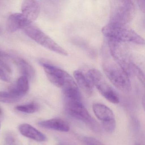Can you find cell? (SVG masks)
I'll return each mask as SVG.
<instances>
[{
    "label": "cell",
    "instance_id": "6da1fadb",
    "mask_svg": "<svg viewBox=\"0 0 145 145\" xmlns=\"http://www.w3.org/2000/svg\"><path fill=\"white\" fill-rule=\"evenodd\" d=\"M103 69L107 78L116 88L124 92H129L131 89L129 75L110 56L104 58Z\"/></svg>",
    "mask_w": 145,
    "mask_h": 145
},
{
    "label": "cell",
    "instance_id": "7a4b0ae2",
    "mask_svg": "<svg viewBox=\"0 0 145 145\" xmlns=\"http://www.w3.org/2000/svg\"><path fill=\"white\" fill-rule=\"evenodd\" d=\"M102 31L108 40L120 43L131 42L140 45L145 44L142 37L125 25L109 22L103 28Z\"/></svg>",
    "mask_w": 145,
    "mask_h": 145
},
{
    "label": "cell",
    "instance_id": "3957f363",
    "mask_svg": "<svg viewBox=\"0 0 145 145\" xmlns=\"http://www.w3.org/2000/svg\"><path fill=\"white\" fill-rule=\"evenodd\" d=\"M110 8V23L126 25L134 16L135 5L129 0L112 1Z\"/></svg>",
    "mask_w": 145,
    "mask_h": 145
},
{
    "label": "cell",
    "instance_id": "277c9868",
    "mask_svg": "<svg viewBox=\"0 0 145 145\" xmlns=\"http://www.w3.org/2000/svg\"><path fill=\"white\" fill-rule=\"evenodd\" d=\"M23 30L27 36L44 48L62 56L68 55L66 50L36 26L29 24Z\"/></svg>",
    "mask_w": 145,
    "mask_h": 145
},
{
    "label": "cell",
    "instance_id": "5b68a950",
    "mask_svg": "<svg viewBox=\"0 0 145 145\" xmlns=\"http://www.w3.org/2000/svg\"><path fill=\"white\" fill-rule=\"evenodd\" d=\"M87 74L93 85L105 99L114 104L119 103L118 94L108 84L100 71L96 69H91L88 71Z\"/></svg>",
    "mask_w": 145,
    "mask_h": 145
},
{
    "label": "cell",
    "instance_id": "8992f818",
    "mask_svg": "<svg viewBox=\"0 0 145 145\" xmlns=\"http://www.w3.org/2000/svg\"><path fill=\"white\" fill-rule=\"evenodd\" d=\"M45 73L50 82L62 89L75 82L72 77L66 71L51 63L40 61Z\"/></svg>",
    "mask_w": 145,
    "mask_h": 145
},
{
    "label": "cell",
    "instance_id": "52a82bcc",
    "mask_svg": "<svg viewBox=\"0 0 145 145\" xmlns=\"http://www.w3.org/2000/svg\"><path fill=\"white\" fill-rule=\"evenodd\" d=\"M65 108L69 115L80 120L91 123L93 121L82 102V100L65 99Z\"/></svg>",
    "mask_w": 145,
    "mask_h": 145
},
{
    "label": "cell",
    "instance_id": "ba28073f",
    "mask_svg": "<svg viewBox=\"0 0 145 145\" xmlns=\"http://www.w3.org/2000/svg\"><path fill=\"white\" fill-rule=\"evenodd\" d=\"M31 24L22 13H14L7 19V30L10 33H14Z\"/></svg>",
    "mask_w": 145,
    "mask_h": 145
},
{
    "label": "cell",
    "instance_id": "9c48e42d",
    "mask_svg": "<svg viewBox=\"0 0 145 145\" xmlns=\"http://www.w3.org/2000/svg\"><path fill=\"white\" fill-rule=\"evenodd\" d=\"M22 14L32 23L37 19L40 11L39 2L33 0H27L23 2L22 5Z\"/></svg>",
    "mask_w": 145,
    "mask_h": 145
},
{
    "label": "cell",
    "instance_id": "30bf717a",
    "mask_svg": "<svg viewBox=\"0 0 145 145\" xmlns=\"http://www.w3.org/2000/svg\"><path fill=\"white\" fill-rule=\"evenodd\" d=\"M38 124L39 126L42 128L62 132H67L70 129V127L67 122L59 118L40 121Z\"/></svg>",
    "mask_w": 145,
    "mask_h": 145
},
{
    "label": "cell",
    "instance_id": "8fae6325",
    "mask_svg": "<svg viewBox=\"0 0 145 145\" xmlns=\"http://www.w3.org/2000/svg\"><path fill=\"white\" fill-rule=\"evenodd\" d=\"M74 76L78 85L88 96H91L93 92V85L88 76L82 71L77 70L73 73Z\"/></svg>",
    "mask_w": 145,
    "mask_h": 145
},
{
    "label": "cell",
    "instance_id": "7c38bea8",
    "mask_svg": "<svg viewBox=\"0 0 145 145\" xmlns=\"http://www.w3.org/2000/svg\"><path fill=\"white\" fill-rule=\"evenodd\" d=\"M19 130L22 135L28 138L38 142L46 140V137L45 135L29 124L24 123L20 125Z\"/></svg>",
    "mask_w": 145,
    "mask_h": 145
},
{
    "label": "cell",
    "instance_id": "4fadbf2b",
    "mask_svg": "<svg viewBox=\"0 0 145 145\" xmlns=\"http://www.w3.org/2000/svg\"><path fill=\"white\" fill-rule=\"evenodd\" d=\"M13 61L17 66L23 76L29 80L33 79L35 76V71L31 64L23 58L18 57H13Z\"/></svg>",
    "mask_w": 145,
    "mask_h": 145
},
{
    "label": "cell",
    "instance_id": "5bb4252c",
    "mask_svg": "<svg viewBox=\"0 0 145 145\" xmlns=\"http://www.w3.org/2000/svg\"><path fill=\"white\" fill-rule=\"evenodd\" d=\"M92 108L97 118L102 122L114 119L112 110L103 104L95 103L92 106Z\"/></svg>",
    "mask_w": 145,
    "mask_h": 145
},
{
    "label": "cell",
    "instance_id": "9a60e30c",
    "mask_svg": "<svg viewBox=\"0 0 145 145\" xmlns=\"http://www.w3.org/2000/svg\"><path fill=\"white\" fill-rule=\"evenodd\" d=\"M23 96L13 86L8 91H0V102L7 103H15L18 101Z\"/></svg>",
    "mask_w": 145,
    "mask_h": 145
},
{
    "label": "cell",
    "instance_id": "2e32d148",
    "mask_svg": "<svg viewBox=\"0 0 145 145\" xmlns=\"http://www.w3.org/2000/svg\"><path fill=\"white\" fill-rule=\"evenodd\" d=\"M29 80L24 76H22L18 79L15 86L17 90L23 96L28 91L29 89Z\"/></svg>",
    "mask_w": 145,
    "mask_h": 145
},
{
    "label": "cell",
    "instance_id": "e0dca14e",
    "mask_svg": "<svg viewBox=\"0 0 145 145\" xmlns=\"http://www.w3.org/2000/svg\"><path fill=\"white\" fill-rule=\"evenodd\" d=\"M39 105L34 103L25 105H20L16 107L17 110L18 111L28 114L33 113L37 112L39 110Z\"/></svg>",
    "mask_w": 145,
    "mask_h": 145
},
{
    "label": "cell",
    "instance_id": "ac0fdd59",
    "mask_svg": "<svg viewBox=\"0 0 145 145\" xmlns=\"http://www.w3.org/2000/svg\"><path fill=\"white\" fill-rule=\"evenodd\" d=\"M103 127L105 131L108 133H112L116 128V122L115 119L111 120L102 122Z\"/></svg>",
    "mask_w": 145,
    "mask_h": 145
},
{
    "label": "cell",
    "instance_id": "d6986e66",
    "mask_svg": "<svg viewBox=\"0 0 145 145\" xmlns=\"http://www.w3.org/2000/svg\"><path fill=\"white\" fill-rule=\"evenodd\" d=\"M84 141L86 145H104L100 141L93 137H85Z\"/></svg>",
    "mask_w": 145,
    "mask_h": 145
},
{
    "label": "cell",
    "instance_id": "ffe728a7",
    "mask_svg": "<svg viewBox=\"0 0 145 145\" xmlns=\"http://www.w3.org/2000/svg\"><path fill=\"white\" fill-rule=\"evenodd\" d=\"M0 80L5 82H10L11 79L10 76L4 71V69L0 67Z\"/></svg>",
    "mask_w": 145,
    "mask_h": 145
},
{
    "label": "cell",
    "instance_id": "44dd1931",
    "mask_svg": "<svg viewBox=\"0 0 145 145\" xmlns=\"http://www.w3.org/2000/svg\"><path fill=\"white\" fill-rule=\"evenodd\" d=\"M1 67L2 69H5L8 72H11V69L9 65L4 61L2 59H0V67Z\"/></svg>",
    "mask_w": 145,
    "mask_h": 145
},
{
    "label": "cell",
    "instance_id": "7402d4cb",
    "mask_svg": "<svg viewBox=\"0 0 145 145\" xmlns=\"http://www.w3.org/2000/svg\"><path fill=\"white\" fill-rule=\"evenodd\" d=\"M10 57V56L8 54H7L6 53L0 50V57Z\"/></svg>",
    "mask_w": 145,
    "mask_h": 145
},
{
    "label": "cell",
    "instance_id": "603a6c76",
    "mask_svg": "<svg viewBox=\"0 0 145 145\" xmlns=\"http://www.w3.org/2000/svg\"><path fill=\"white\" fill-rule=\"evenodd\" d=\"M2 110H1V108H0V115H1V114H2Z\"/></svg>",
    "mask_w": 145,
    "mask_h": 145
},
{
    "label": "cell",
    "instance_id": "cb8c5ba5",
    "mask_svg": "<svg viewBox=\"0 0 145 145\" xmlns=\"http://www.w3.org/2000/svg\"><path fill=\"white\" fill-rule=\"evenodd\" d=\"M140 145V144H135V145Z\"/></svg>",
    "mask_w": 145,
    "mask_h": 145
},
{
    "label": "cell",
    "instance_id": "d4e9b609",
    "mask_svg": "<svg viewBox=\"0 0 145 145\" xmlns=\"http://www.w3.org/2000/svg\"><path fill=\"white\" fill-rule=\"evenodd\" d=\"M0 126H1V123H0Z\"/></svg>",
    "mask_w": 145,
    "mask_h": 145
}]
</instances>
